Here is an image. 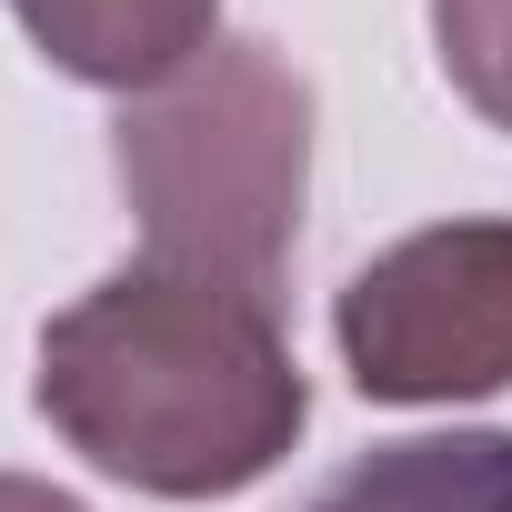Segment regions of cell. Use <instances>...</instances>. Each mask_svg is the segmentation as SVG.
Returning <instances> with one entry per match:
<instances>
[{
    "label": "cell",
    "mask_w": 512,
    "mask_h": 512,
    "mask_svg": "<svg viewBox=\"0 0 512 512\" xmlns=\"http://www.w3.org/2000/svg\"><path fill=\"white\" fill-rule=\"evenodd\" d=\"M31 412L151 502H231L292 462L312 382L282 312L201 272L121 262L41 322Z\"/></svg>",
    "instance_id": "6da1fadb"
},
{
    "label": "cell",
    "mask_w": 512,
    "mask_h": 512,
    "mask_svg": "<svg viewBox=\"0 0 512 512\" xmlns=\"http://www.w3.org/2000/svg\"><path fill=\"white\" fill-rule=\"evenodd\" d=\"M0 512H91V502L61 492V482H41V472H0Z\"/></svg>",
    "instance_id": "52a82bcc"
},
{
    "label": "cell",
    "mask_w": 512,
    "mask_h": 512,
    "mask_svg": "<svg viewBox=\"0 0 512 512\" xmlns=\"http://www.w3.org/2000/svg\"><path fill=\"white\" fill-rule=\"evenodd\" d=\"M332 352L392 412L512 392V211H452L372 251L332 292Z\"/></svg>",
    "instance_id": "3957f363"
},
{
    "label": "cell",
    "mask_w": 512,
    "mask_h": 512,
    "mask_svg": "<svg viewBox=\"0 0 512 512\" xmlns=\"http://www.w3.org/2000/svg\"><path fill=\"white\" fill-rule=\"evenodd\" d=\"M302 512H512V432H402L342 462Z\"/></svg>",
    "instance_id": "5b68a950"
},
{
    "label": "cell",
    "mask_w": 512,
    "mask_h": 512,
    "mask_svg": "<svg viewBox=\"0 0 512 512\" xmlns=\"http://www.w3.org/2000/svg\"><path fill=\"white\" fill-rule=\"evenodd\" d=\"M31 51L91 91H161L221 41V0H11Z\"/></svg>",
    "instance_id": "277c9868"
},
{
    "label": "cell",
    "mask_w": 512,
    "mask_h": 512,
    "mask_svg": "<svg viewBox=\"0 0 512 512\" xmlns=\"http://www.w3.org/2000/svg\"><path fill=\"white\" fill-rule=\"evenodd\" d=\"M111 181L141 211V262L231 282L282 312L312 191V81L282 41H211L181 81L121 101Z\"/></svg>",
    "instance_id": "7a4b0ae2"
},
{
    "label": "cell",
    "mask_w": 512,
    "mask_h": 512,
    "mask_svg": "<svg viewBox=\"0 0 512 512\" xmlns=\"http://www.w3.org/2000/svg\"><path fill=\"white\" fill-rule=\"evenodd\" d=\"M432 61L512 141V0H432Z\"/></svg>",
    "instance_id": "8992f818"
}]
</instances>
